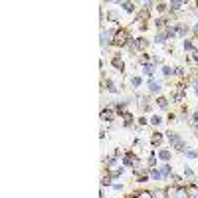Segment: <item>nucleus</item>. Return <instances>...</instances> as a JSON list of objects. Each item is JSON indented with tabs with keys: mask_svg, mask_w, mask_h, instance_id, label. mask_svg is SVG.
Listing matches in <instances>:
<instances>
[{
	"mask_svg": "<svg viewBox=\"0 0 198 198\" xmlns=\"http://www.w3.org/2000/svg\"><path fill=\"white\" fill-rule=\"evenodd\" d=\"M101 119H103V121H113V111L111 109H103V111H101Z\"/></svg>",
	"mask_w": 198,
	"mask_h": 198,
	"instance_id": "nucleus-8",
	"label": "nucleus"
},
{
	"mask_svg": "<svg viewBox=\"0 0 198 198\" xmlns=\"http://www.w3.org/2000/svg\"><path fill=\"white\" fill-rule=\"evenodd\" d=\"M135 160H137V155H135V152H127L125 157H123V165L125 166H133L135 165Z\"/></svg>",
	"mask_w": 198,
	"mask_h": 198,
	"instance_id": "nucleus-3",
	"label": "nucleus"
},
{
	"mask_svg": "<svg viewBox=\"0 0 198 198\" xmlns=\"http://www.w3.org/2000/svg\"><path fill=\"white\" fill-rule=\"evenodd\" d=\"M149 46V42H147L145 38H137V40H133V48L135 50H143V48Z\"/></svg>",
	"mask_w": 198,
	"mask_h": 198,
	"instance_id": "nucleus-4",
	"label": "nucleus"
},
{
	"mask_svg": "<svg viewBox=\"0 0 198 198\" xmlns=\"http://www.w3.org/2000/svg\"><path fill=\"white\" fill-rule=\"evenodd\" d=\"M151 123H152V125H160V123H163V119L158 117V115H152V117H151Z\"/></svg>",
	"mask_w": 198,
	"mask_h": 198,
	"instance_id": "nucleus-22",
	"label": "nucleus"
},
{
	"mask_svg": "<svg viewBox=\"0 0 198 198\" xmlns=\"http://www.w3.org/2000/svg\"><path fill=\"white\" fill-rule=\"evenodd\" d=\"M129 42H131V36H129L127 30H119V32L115 34V44H119V46L123 44V46H125V44H129Z\"/></svg>",
	"mask_w": 198,
	"mask_h": 198,
	"instance_id": "nucleus-1",
	"label": "nucleus"
},
{
	"mask_svg": "<svg viewBox=\"0 0 198 198\" xmlns=\"http://www.w3.org/2000/svg\"><path fill=\"white\" fill-rule=\"evenodd\" d=\"M180 6H182V2H171V4H168L171 12H176V10H180Z\"/></svg>",
	"mask_w": 198,
	"mask_h": 198,
	"instance_id": "nucleus-16",
	"label": "nucleus"
},
{
	"mask_svg": "<svg viewBox=\"0 0 198 198\" xmlns=\"http://www.w3.org/2000/svg\"><path fill=\"white\" fill-rule=\"evenodd\" d=\"M107 89H109L111 93H117V91H119V87L115 85V83H113L111 79H107Z\"/></svg>",
	"mask_w": 198,
	"mask_h": 198,
	"instance_id": "nucleus-14",
	"label": "nucleus"
},
{
	"mask_svg": "<svg viewBox=\"0 0 198 198\" xmlns=\"http://www.w3.org/2000/svg\"><path fill=\"white\" fill-rule=\"evenodd\" d=\"M149 89H151V93H158L160 91V83L155 81V79H151V81H149Z\"/></svg>",
	"mask_w": 198,
	"mask_h": 198,
	"instance_id": "nucleus-6",
	"label": "nucleus"
},
{
	"mask_svg": "<svg viewBox=\"0 0 198 198\" xmlns=\"http://www.w3.org/2000/svg\"><path fill=\"white\" fill-rule=\"evenodd\" d=\"M192 121H194V125H196V129H198V109L194 111V115H192Z\"/></svg>",
	"mask_w": 198,
	"mask_h": 198,
	"instance_id": "nucleus-26",
	"label": "nucleus"
},
{
	"mask_svg": "<svg viewBox=\"0 0 198 198\" xmlns=\"http://www.w3.org/2000/svg\"><path fill=\"white\" fill-rule=\"evenodd\" d=\"M182 46H184V50H186V52H192V53L196 52V48H194V44H192L190 40H184V44H182Z\"/></svg>",
	"mask_w": 198,
	"mask_h": 198,
	"instance_id": "nucleus-10",
	"label": "nucleus"
},
{
	"mask_svg": "<svg viewBox=\"0 0 198 198\" xmlns=\"http://www.w3.org/2000/svg\"><path fill=\"white\" fill-rule=\"evenodd\" d=\"M186 152V157H190V158H198V152L196 151H184Z\"/></svg>",
	"mask_w": 198,
	"mask_h": 198,
	"instance_id": "nucleus-24",
	"label": "nucleus"
},
{
	"mask_svg": "<svg viewBox=\"0 0 198 198\" xmlns=\"http://www.w3.org/2000/svg\"><path fill=\"white\" fill-rule=\"evenodd\" d=\"M166 8H168V4H157V10H158V12H165Z\"/></svg>",
	"mask_w": 198,
	"mask_h": 198,
	"instance_id": "nucleus-25",
	"label": "nucleus"
},
{
	"mask_svg": "<svg viewBox=\"0 0 198 198\" xmlns=\"http://www.w3.org/2000/svg\"><path fill=\"white\" fill-rule=\"evenodd\" d=\"M143 69H145L147 75H152V72H155V64H152V61H149V64H145V66H143Z\"/></svg>",
	"mask_w": 198,
	"mask_h": 198,
	"instance_id": "nucleus-9",
	"label": "nucleus"
},
{
	"mask_svg": "<svg viewBox=\"0 0 198 198\" xmlns=\"http://www.w3.org/2000/svg\"><path fill=\"white\" fill-rule=\"evenodd\" d=\"M157 105L160 107V109H166V107H168V99H165V97H158V99H157Z\"/></svg>",
	"mask_w": 198,
	"mask_h": 198,
	"instance_id": "nucleus-11",
	"label": "nucleus"
},
{
	"mask_svg": "<svg viewBox=\"0 0 198 198\" xmlns=\"http://www.w3.org/2000/svg\"><path fill=\"white\" fill-rule=\"evenodd\" d=\"M194 32H196V34H198V24H196V26H194Z\"/></svg>",
	"mask_w": 198,
	"mask_h": 198,
	"instance_id": "nucleus-28",
	"label": "nucleus"
},
{
	"mask_svg": "<svg viewBox=\"0 0 198 198\" xmlns=\"http://www.w3.org/2000/svg\"><path fill=\"white\" fill-rule=\"evenodd\" d=\"M113 66L117 67L119 72H123V69H125V64L121 61V58H119V56H115V58H113Z\"/></svg>",
	"mask_w": 198,
	"mask_h": 198,
	"instance_id": "nucleus-7",
	"label": "nucleus"
},
{
	"mask_svg": "<svg viewBox=\"0 0 198 198\" xmlns=\"http://www.w3.org/2000/svg\"><path fill=\"white\" fill-rule=\"evenodd\" d=\"M141 83H143V79L141 77H131V85L133 87H141Z\"/></svg>",
	"mask_w": 198,
	"mask_h": 198,
	"instance_id": "nucleus-18",
	"label": "nucleus"
},
{
	"mask_svg": "<svg viewBox=\"0 0 198 198\" xmlns=\"http://www.w3.org/2000/svg\"><path fill=\"white\" fill-rule=\"evenodd\" d=\"M151 176L155 178V180H160V178H163V172H158L157 168H151Z\"/></svg>",
	"mask_w": 198,
	"mask_h": 198,
	"instance_id": "nucleus-17",
	"label": "nucleus"
},
{
	"mask_svg": "<svg viewBox=\"0 0 198 198\" xmlns=\"http://www.w3.org/2000/svg\"><path fill=\"white\" fill-rule=\"evenodd\" d=\"M172 73H174V69H172L171 66H163V75H165V77H171Z\"/></svg>",
	"mask_w": 198,
	"mask_h": 198,
	"instance_id": "nucleus-12",
	"label": "nucleus"
},
{
	"mask_svg": "<svg viewBox=\"0 0 198 198\" xmlns=\"http://www.w3.org/2000/svg\"><path fill=\"white\" fill-rule=\"evenodd\" d=\"M121 6L125 8V12H135V4L131 2H121Z\"/></svg>",
	"mask_w": 198,
	"mask_h": 198,
	"instance_id": "nucleus-13",
	"label": "nucleus"
},
{
	"mask_svg": "<svg viewBox=\"0 0 198 198\" xmlns=\"http://www.w3.org/2000/svg\"><path fill=\"white\" fill-rule=\"evenodd\" d=\"M184 176H186V178H190V180H194V172H192V168L184 166Z\"/></svg>",
	"mask_w": 198,
	"mask_h": 198,
	"instance_id": "nucleus-19",
	"label": "nucleus"
},
{
	"mask_svg": "<svg viewBox=\"0 0 198 198\" xmlns=\"http://www.w3.org/2000/svg\"><path fill=\"white\" fill-rule=\"evenodd\" d=\"M168 141H171L172 147H176L178 151H182V149H184V143H182V139L178 137L176 133H168Z\"/></svg>",
	"mask_w": 198,
	"mask_h": 198,
	"instance_id": "nucleus-2",
	"label": "nucleus"
},
{
	"mask_svg": "<svg viewBox=\"0 0 198 198\" xmlns=\"http://www.w3.org/2000/svg\"><path fill=\"white\" fill-rule=\"evenodd\" d=\"M101 184H103V186H109V184H111V178H109V176L103 178V182H101Z\"/></svg>",
	"mask_w": 198,
	"mask_h": 198,
	"instance_id": "nucleus-27",
	"label": "nucleus"
},
{
	"mask_svg": "<svg viewBox=\"0 0 198 198\" xmlns=\"http://www.w3.org/2000/svg\"><path fill=\"white\" fill-rule=\"evenodd\" d=\"M149 166H152V168L157 166V157H155V152H152V155H151V158H149Z\"/></svg>",
	"mask_w": 198,
	"mask_h": 198,
	"instance_id": "nucleus-23",
	"label": "nucleus"
},
{
	"mask_svg": "<svg viewBox=\"0 0 198 198\" xmlns=\"http://www.w3.org/2000/svg\"><path fill=\"white\" fill-rule=\"evenodd\" d=\"M151 143L155 147H158L160 143H163V133H152V137H151Z\"/></svg>",
	"mask_w": 198,
	"mask_h": 198,
	"instance_id": "nucleus-5",
	"label": "nucleus"
},
{
	"mask_svg": "<svg viewBox=\"0 0 198 198\" xmlns=\"http://www.w3.org/2000/svg\"><path fill=\"white\" fill-rule=\"evenodd\" d=\"M123 117H125V127H129L133 123V115H131V113H125Z\"/></svg>",
	"mask_w": 198,
	"mask_h": 198,
	"instance_id": "nucleus-20",
	"label": "nucleus"
},
{
	"mask_svg": "<svg viewBox=\"0 0 198 198\" xmlns=\"http://www.w3.org/2000/svg\"><path fill=\"white\" fill-rule=\"evenodd\" d=\"M158 157L163 158V160H171V151H166V149H163V151L158 152Z\"/></svg>",
	"mask_w": 198,
	"mask_h": 198,
	"instance_id": "nucleus-15",
	"label": "nucleus"
},
{
	"mask_svg": "<svg viewBox=\"0 0 198 198\" xmlns=\"http://www.w3.org/2000/svg\"><path fill=\"white\" fill-rule=\"evenodd\" d=\"M160 172H163V176H168V174H171V172H172L171 165H165V166H163V171H160Z\"/></svg>",
	"mask_w": 198,
	"mask_h": 198,
	"instance_id": "nucleus-21",
	"label": "nucleus"
}]
</instances>
